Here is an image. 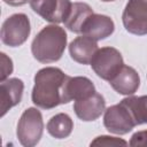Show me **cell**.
Segmentation results:
<instances>
[{
    "instance_id": "7a4b0ae2",
    "label": "cell",
    "mask_w": 147,
    "mask_h": 147,
    "mask_svg": "<svg viewBox=\"0 0 147 147\" xmlns=\"http://www.w3.org/2000/svg\"><path fill=\"white\" fill-rule=\"evenodd\" d=\"M67 39V32L63 28L56 24L44 26L32 40L31 52L33 57L40 63L59 61L64 53Z\"/></svg>"
},
{
    "instance_id": "8fae6325",
    "label": "cell",
    "mask_w": 147,
    "mask_h": 147,
    "mask_svg": "<svg viewBox=\"0 0 147 147\" xmlns=\"http://www.w3.org/2000/svg\"><path fill=\"white\" fill-rule=\"evenodd\" d=\"M24 83L20 78H8L0 84V98H1V116L18 105L23 96Z\"/></svg>"
},
{
    "instance_id": "8992f818",
    "label": "cell",
    "mask_w": 147,
    "mask_h": 147,
    "mask_svg": "<svg viewBox=\"0 0 147 147\" xmlns=\"http://www.w3.org/2000/svg\"><path fill=\"white\" fill-rule=\"evenodd\" d=\"M122 22L127 32L147 34V0H129L122 14Z\"/></svg>"
},
{
    "instance_id": "ba28073f",
    "label": "cell",
    "mask_w": 147,
    "mask_h": 147,
    "mask_svg": "<svg viewBox=\"0 0 147 147\" xmlns=\"http://www.w3.org/2000/svg\"><path fill=\"white\" fill-rule=\"evenodd\" d=\"M29 2L36 14L53 24L64 22L72 6L70 0H30Z\"/></svg>"
},
{
    "instance_id": "4fadbf2b",
    "label": "cell",
    "mask_w": 147,
    "mask_h": 147,
    "mask_svg": "<svg viewBox=\"0 0 147 147\" xmlns=\"http://www.w3.org/2000/svg\"><path fill=\"white\" fill-rule=\"evenodd\" d=\"M98 49L96 40L84 34L75 38L69 45L71 59L80 64H90Z\"/></svg>"
},
{
    "instance_id": "ac0fdd59",
    "label": "cell",
    "mask_w": 147,
    "mask_h": 147,
    "mask_svg": "<svg viewBox=\"0 0 147 147\" xmlns=\"http://www.w3.org/2000/svg\"><path fill=\"white\" fill-rule=\"evenodd\" d=\"M127 145H129L127 141L110 136H99L93 141H91V146H127Z\"/></svg>"
},
{
    "instance_id": "6da1fadb",
    "label": "cell",
    "mask_w": 147,
    "mask_h": 147,
    "mask_svg": "<svg viewBox=\"0 0 147 147\" xmlns=\"http://www.w3.org/2000/svg\"><path fill=\"white\" fill-rule=\"evenodd\" d=\"M69 76L60 68L46 67L34 75V85L31 93L32 102L42 109H52L67 103L64 96Z\"/></svg>"
},
{
    "instance_id": "e0dca14e",
    "label": "cell",
    "mask_w": 147,
    "mask_h": 147,
    "mask_svg": "<svg viewBox=\"0 0 147 147\" xmlns=\"http://www.w3.org/2000/svg\"><path fill=\"white\" fill-rule=\"evenodd\" d=\"M121 102L127 107L137 125L147 124V95H127V98H124Z\"/></svg>"
},
{
    "instance_id": "3957f363",
    "label": "cell",
    "mask_w": 147,
    "mask_h": 147,
    "mask_svg": "<svg viewBox=\"0 0 147 147\" xmlns=\"http://www.w3.org/2000/svg\"><path fill=\"white\" fill-rule=\"evenodd\" d=\"M44 131V121L40 110L34 107H30L23 111L17 124V139L22 146L33 147L36 146Z\"/></svg>"
},
{
    "instance_id": "7c38bea8",
    "label": "cell",
    "mask_w": 147,
    "mask_h": 147,
    "mask_svg": "<svg viewBox=\"0 0 147 147\" xmlns=\"http://www.w3.org/2000/svg\"><path fill=\"white\" fill-rule=\"evenodd\" d=\"M109 84L118 94L132 95L140 86V77L134 68L124 64Z\"/></svg>"
},
{
    "instance_id": "5bb4252c",
    "label": "cell",
    "mask_w": 147,
    "mask_h": 147,
    "mask_svg": "<svg viewBox=\"0 0 147 147\" xmlns=\"http://www.w3.org/2000/svg\"><path fill=\"white\" fill-rule=\"evenodd\" d=\"M95 86L92 83L91 79L83 76H76L70 77L67 80L65 90H64V96L65 102H70L71 100H80L84 98H87L95 93Z\"/></svg>"
},
{
    "instance_id": "7402d4cb",
    "label": "cell",
    "mask_w": 147,
    "mask_h": 147,
    "mask_svg": "<svg viewBox=\"0 0 147 147\" xmlns=\"http://www.w3.org/2000/svg\"><path fill=\"white\" fill-rule=\"evenodd\" d=\"M101 1H103V2H110V1H115V0H101Z\"/></svg>"
},
{
    "instance_id": "ffe728a7",
    "label": "cell",
    "mask_w": 147,
    "mask_h": 147,
    "mask_svg": "<svg viewBox=\"0 0 147 147\" xmlns=\"http://www.w3.org/2000/svg\"><path fill=\"white\" fill-rule=\"evenodd\" d=\"M130 146H147V130L138 131L132 134L130 142Z\"/></svg>"
},
{
    "instance_id": "52a82bcc",
    "label": "cell",
    "mask_w": 147,
    "mask_h": 147,
    "mask_svg": "<svg viewBox=\"0 0 147 147\" xmlns=\"http://www.w3.org/2000/svg\"><path fill=\"white\" fill-rule=\"evenodd\" d=\"M103 125L110 133L122 136L129 133L137 123L127 107L123 102H119L105 110Z\"/></svg>"
},
{
    "instance_id": "2e32d148",
    "label": "cell",
    "mask_w": 147,
    "mask_h": 147,
    "mask_svg": "<svg viewBox=\"0 0 147 147\" xmlns=\"http://www.w3.org/2000/svg\"><path fill=\"white\" fill-rule=\"evenodd\" d=\"M46 129L48 133L55 139H64L71 134L74 129V122L68 114L60 113L48 121Z\"/></svg>"
},
{
    "instance_id": "30bf717a",
    "label": "cell",
    "mask_w": 147,
    "mask_h": 147,
    "mask_svg": "<svg viewBox=\"0 0 147 147\" xmlns=\"http://www.w3.org/2000/svg\"><path fill=\"white\" fill-rule=\"evenodd\" d=\"M114 31L115 24L109 16L93 13L85 21L82 29V34L91 37L98 41L110 37L114 33Z\"/></svg>"
},
{
    "instance_id": "d6986e66",
    "label": "cell",
    "mask_w": 147,
    "mask_h": 147,
    "mask_svg": "<svg viewBox=\"0 0 147 147\" xmlns=\"http://www.w3.org/2000/svg\"><path fill=\"white\" fill-rule=\"evenodd\" d=\"M1 82L6 80L7 77L13 72V62L5 53H1Z\"/></svg>"
},
{
    "instance_id": "5b68a950",
    "label": "cell",
    "mask_w": 147,
    "mask_h": 147,
    "mask_svg": "<svg viewBox=\"0 0 147 147\" xmlns=\"http://www.w3.org/2000/svg\"><path fill=\"white\" fill-rule=\"evenodd\" d=\"M31 32L28 15L18 13L5 20L1 26V41L9 47H18L26 41Z\"/></svg>"
},
{
    "instance_id": "44dd1931",
    "label": "cell",
    "mask_w": 147,
    "mask_h": 147,
    "mask_svg": "<svg viewBox=\"0 0 147 147\" xmlns=\"http://www.w3.org/2000/svg\"><path fill=\"white\" fill-rule=\"evenodd\" d=\"M28 1H30V0H3V2H6L7 5H9V6H13V7L23 6V5L28 3Z\"/></svg>"
},
{
    "instance_id": "9a60e30c",
    "label": "cell",
    "mask_w": 147,
    "mask_h": 147,
    "mask_svg": "<svg viewBox=\"0 0 147 147\" xmlns=\"http://www.w3.org/2000/svg\"><path fill=\"white\" fill-rule=\"evenodd\" d=\"M93 14V9L86 2H74L68 17L64 20V26L71 32L82 33L83 25L87 17Z\"/></svg>"
},
{
    "instance_id": "277c9868",
    "label": "cell",
    "mask_w": 147,
    "mask_h": 147,
    "mask_svg": "<svg viewBox=\"0 0 147 147\" xmlns=\"http://www.w3.org/2000/svg\"><path fill=\"white\" fill-rule=\"evenodd\" d=\"M90 64L98 77L110 82L122 69L124 61L118 49L107 46L96 51Z\"/></svg>"
},
{
    "instance_id": "9c48e42d",
    "label": "cell",
    "mask_w": 147,
    "mask_h": 147,
    "mask_svg": "<svg viewBox=\"0 0 147 147\" xmlns=\"http://www.w3.org/2000/svg\"><path fill=\"white\" fill-rule=\"evenodd\" d=\"M106 101L105 98L95 92L92 95L76 100L74 103V110L77 117L84 122H92L98 119L101 114L106 110Z\"/></svg>"
}]
</instances>
